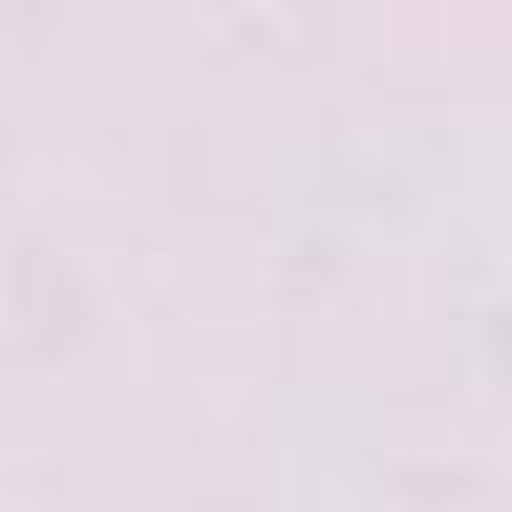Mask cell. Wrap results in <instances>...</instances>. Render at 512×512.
I'll list each match as a JSON object with an SVG mask.
<instances>
[]
</instances>
